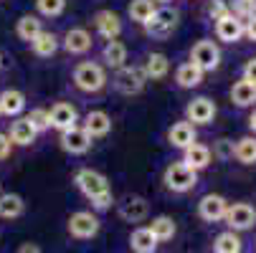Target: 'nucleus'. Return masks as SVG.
Masks as SVG:
<instances>
[{
	"label": "nucleus",
	"instance_id": "37998d69",
	"mask_svg": "<svg viewBox=\"0 0 256 253\" xmlns=\"http://www.w3.org/2000/svg\"><path fill=\"white\" fill-rule=\"evenodd\" d=\"M248 129L254 132V137H256V109L251 112V117H248Z\"/></svg>",
	"mask_w": 256,
	"mask_h": 253
},
{
	"label": "nucleus",
	"instance_id": "4468645a",
	"mask_svg": "<svg viewBox=\"0 0 256 253\" xmlns=\"http://www.w3.org/2000/svg\"><path fill=\"white\" fill-rule=\"evenodd\" d=\"M216 117V104L208 99V96H196L193 101H188L186 106V119L196 127V124H210Z\"/></svg>",
	"mask_w": 256,
	"mask_h": 253
},
{
	"label": "nucleus",
	"instance_id": "cd10ccee",
	"mask_svg": "<svg viewBox=\"0 0 256 253\" xmlns=\"http://www.w3.org/2000/svg\"><path fill=\"white\" fill-rule=\"evenodd\" d=\"M130 246L134 253H155L158 251V238L152 236L150 228H134L132 236H130Z\"/></svg>",
	"mask_w": 256,
	"mask_h": 253
},
{
	"label": "nucleus",
	"instance_id": "ddd939ff",
	"mask_svg": "<svg viewBox=\"0 0 256 253\" xmlns=\"http://www.w3.org/2000/svg\"><path fill=\"white\" fill-rule=\"evenodd\" d=\"M228 210V200L224 195H203L200 203H198V215L206 221V223H218V221H224V215Z\"/></svg>",
	"mask_w": 256,
	"mask_h": 253
},
{
	"label": "nucleus",
	"instance_id": "9b49d317",
	"mask_svg": "<svg viewBox=\"0 0 256 253\" xmlns=\"http://www.w3.org/2000/svg\"><path fill=\"white\" fill-rule=\"evenodd\" d=\"M120 218L124 223H142L150 218V203L140 195H127L120 203Z\"/></svg>",
	"mask_w": 256,
	"mask_h": 253
},
{
	"label": "nucleus",
	"instance_id": "c9c22d12",
	"mask_svg": "<svg viewBox=\"0 0 256 253\" xmlns=\"http://www.w3.org/2000/svg\"><path fill=\"white\" fill-rule=\"evenodd\" d=\"M26 119L33 124L36 132H46V129H51V124H48V109H30Z\"/></svg>",
	"mask_w": 256,
	"mask_h": 253
},
{
	"label": "nucleus",
	"instance_id": "c756f323",
	"mask_svg": "<svg viewBox=\"0 0 256 253\" xmlns=\"http://www.w3.org/2000/svg\"><path fill=\"white\" fill-rule=\"evenodd\" d=\"M241 248H244V241L238 238L236 231H224L213 241V253H241Z\"/></svg>",
	"mask_w": 256,
	"mask_h": 253
},
{
	"label": "nucleus",
	"instance_id": "58836bf2",
	"mask_svg": "<svg viewBox=\"0 0 256 253\" xmlns=\"http://www.w3.org/2000/svg\"><path fill=\"white\" fill-rule=\"evenodd\" d=\"M241 79L256 84V58H248V61L244 63V68H241Z\"/></svg>",
	"mask_w": 256,
	"mask_h": 253
},
{
	"label": "nucleus",
	"instance_id": "f3484780",
	"mask_svg": "<svg viewBox=\"0 0 256 253\" xmlns=\"http://www.w3.org/2000/svg\"><path fill=\"white\" fill-rule=\"evenodd\" d=\"M94 25H96V33L104 41H112L122 33V18L114 10H99L94 15Z\"/></svg>",
	"mask_w": 256,
	"mask_h": 253
},
{
	"label": "nucleus",
	"instance_id": "423d86ee",
	"mask_svg": "<svg viewBox=\"0 0 256 253\" xmlns=\"http://www.w3.org/2000/svg\"><path fill=\"white\" fill-rule=\"evenodd\" d=\"M190 63H196L203 74H206V71H216L218 66H221V48H218V43L210 41V38H203V41L193 43Z\"/></svg>",
	"mask_w": 256,
	"mask_h": 253
},
{
	"label": "nucleus",
	"instance_id": "72a5a7b5",
	"mask_svg": "<svg viewBox=\"0 0 256 253\" xmlns=\"http://www.w3.org/2000/svg\"><path fill=\"white\" fill-rule=\"evenodd\" d=\"M36 10L44 18H58L66 10V0H36Z\"/></svg>",
	"mask_w": 256,
	"mask_h": 253
},
{
	"label": "nucleus",
	"instance_id": "1a4fd4ad",
	"mask_svg": "<svg viewBox=\"0 0 256 253\" xmlns=\"http://www.w3.org/2000/svg\"><path fill=\"white\" fill-rule=\"evenodd\" d=\"M58 144L61 150L68 152V155H86L92 150V137L84 132V127H71V129H64L58 132Z\"/></svg>",
	"mask_w": 256,
	"mask_h": 253
},
{
	"label": "nucleus",
	"instance_id": "5701e85b",
	"mask_svg": "<svg viewBox=\"0 0 256 253\" xmlns=\"http://www.w3.org/2000/svg\"><path fill=\"white\" fill-rule=\"evenodd\" d=\"M26 213V200L18 193H0V218L16 221Z\"/></svg>",
	"mask_w": 256,
	"mask_h": 253
},
{
	"label": "nucleus",
	"instance_id": "412c9836",
	"mask_svg": "<svg viewBox=\"0 0 256 253\" xmlns=\"http://www.w3.org/2000/svg\"><path fill=\"white\" fill-rule=\"evenodd\" d=\"M203 71L196 66V63H190V61H186V63H180L178 68H175V84L180 86V89H196V86H200L203 84Z\"/></svg>",
	"mask_w": 256,
	"mask_h": 253
},
{
	"label": "nucleus",
	"instance_id": "79ce46f5",
	"mask_svg": "<svg viewBox=\"0 0 256 253\" xmlns=\"http://www.w3.org/2000/svg\"><path fill=\"white\" fill-rule=\"evenodd\" d=\"M16 253H44V251H41L38 243H30V241H28V243H20Z\"/></svg>",
	"mask_w": 256,
	"mask_h": 253
},
{
	"label": "nucleus",
	"instance_id": "f03ea898",
	"mask_svg": "<svg viewBox=\"0 0 256 253\" xmlns=\"http://www.w3.org/2000/svg\"><path fill=\"white\" fill-rule=\"evenodd\" d=\"M74 86L84 94H96L106 86V71L96 61H82L74 68Z\"/></svg>",
	"mask_w": 256,
	"mask_h": 253
},
{
	"label": "nucleus",
	"instance_id": "b1692460",
	"mask_svg": "<svg viewBox=\"0 0 256 253\" xmlns=\"http://www.w3.org/2000/svg\"><path fill=\"white\" fill-rule=\"evenodd\" d=\"M30 51L38 56V58H51V56L58 51V38H56V33L41 30V33L30 41Z\"/></svg>",
	"mask_w": 256,
	"mask_h": 253
},
{
	"label": "nucleus",
	"instance_id": "393cba45",
	"mask_svg": "<svg viewBox=\"0 0 256 253\" xmlns=\"http://www.w3.org/2000/svg\"><path fill=\"white\" fill-rule=\"evenodd\" d=\"M144 76H148V81H160L170 74V61L165 53H150L148 61H144Z\"/></svg>",
	"mask_w": 256,
	"mask_h": 253
},
{
	"label": "nucleus",
	"instance_id": "bb28decb",
	"mask_svg": "<svg viewBox=\"0 0 256 253\" xmlns=\"http://www.w3.org/2000/svg\"><path fill=\"white\" fill-rule=\"evenodd\" d=\"M231 101L236 106H241V109H246V106H254L256 104V84L246 81V79H238L234 86H231Z\"/></svg>",
	"mask_w": 256,
	"mask_h": 253
},
{
	"label": "nucleus",
	"instance_id": "a878e982",
	"mask_svg": "<svg viewBox=\"0 0 256 253\" xmlns=\"http://www.w3.org/2000/svg\"><path fill=\"white\" fill-rule=\"evenodd\" d=\"M102 58L109 68H122V66H127V46L122 41H117V38L106 41L104 51H102Z\"/></svg>",
	"mask_w": 256,
	"mask_h": 253
},
{
	"label": "nucleus",
	"instance_id": "0eeeda50",
	"mask_svg": "<svg viewBox=\"0 0 256 253\" xmlns=\"http://www.w3.org/2000/svg\"><path fill=\"white\" fill-rule=\"evenodd\" d=\"M148 84V76H144V68L142 66H122L117 68V76H114V86L120 94H140Z\"/></svg>",
	"mask_w": 256,
	"mask_h": 253
},
{
	"label": "nucleus",
	"instance_id": "c85d7f7f",
	"mask_svg": "<svg viewBox=\"0 0 256 253\" xmlns=\"http://www.w3.org/2000/svg\"><path fill=\"white\" fill-rule=\"evenodd\" d=\"M234 160L241 165H256V137H241L234 144Z\"/></svg>",
	"mask_w": 256,
	"mask_h": 253
},
{
	"label": "nucleus",
	"instance_id": "6e6552de",
	"mask_svg": "<svg viewBox=\"0 0 256 253\" xmlns=\"http://www.w3.org/2000/svg\"><path fill=\"white\" fill-rule=\"evenodd\" d=\"M224 221H226L228 231L241 233V231H248V228L256 226V210L248 203H234V205H228Z\"/></svg>",
	"mask_w": 256,
	"mask_h": 253
},
{
	"label": "nucleus",
	"instance_id": "c03bdc74",
	"mask_svg": "<svg viewBox=\"0 0 256 253\" xmlns=\"http://www.w3.org/2000/svg\"><path fill=\"white\" fill-rule=\"evenodd\" d=\"M0 68H3V56H0Z\"/></svg>",
	"mask_w": 256,
	"mask_h": 253
},
{
	"label": "nucleus",
	"instance_id": "a211bd4d",
	"mask_svg": "<svg viewBox=\"0 0 256 253\" xmlns=\"http://www.w3.org/2000/svg\"><path fill=\"white\" fill-rule=\"evenodd\" d=\"M26 112V94L20 89L0 91V117H20Z\"/></svg>",
	"mask_w": 256,
	"mask_h": 253
},
{
	"label": "nucleus",
	"instance_id": "2eb2a0df",
	"mask_svg": "<svg viewBox=\"0 0 256 253\" xmlns=\"http://www.w3.org/2000/svg\"><path fill=\"white\" fill-rule=\"evenodd\" d=\"M64 48H66V53H71V56H84V53H89L92 51V33L86 30V28H68L66 33H64Z\"/></svg>",
	"mask_w": 256,
	"mask_h": 253
},
{
	"label": "nucleus",
	"instance_id": "e433bc0d",
	"mask_svg": "<svg viewBox=\"0 0 256 253\" xmlns=\"http://www.w3.org/2000/svg\"><path fill=\"white\" fill-rule=\"evenodd\" d=\"M213 157H218V160H234V142L231 139H218L216 144H213V152H210Z\"/></svg>",
	"mask_w": 256,
	"mask_h": 253
},
{
	"label": "nucleus",
	"instance_id": "7ed1b4c3",
	"mask_svg": "<svg viewBox=\"0 0 256 253\" xmlns=\"http://www.w3.org/2000/svg\"><path fill=\"white\" fill-rule=\"evenodd\" d=\"M162 183L172 193H188V190H193L198 185V172L180 160V162H172V165L165 167Z\"/></svg>",
	"mask_w": 256,
	"mask_h": 253
},
{
	"label": "nucleus",
	"instance_id": "a19ab883",
	"mask_svg": "<svg viewBox=\"0 0 256 253\" xmlns=\"http://www.w3.org/2000/svg\"><path fill=\"white\" fill-rule=\"evenodd\" d=\"M244 35L248 41H254L256 43V13L254 15H248L246 20H244Z\"/></svg>",
	"mask_w": 256,
	"mask_h": 253
},
{
	"label": "nucleus",
	"instance_id": "f257e3e1",
	"mask_svg": "<svg viewBox=\"0 0 256 253\" xmlns=\"http://www.w3.org/2000/svg\"><path fill=\"white\" fill-rule=\"evenodd\" d=\"M74 183L79 188V193L92 203L94 210H109L114 203V195H112V188H109V180L106 175H102L99 170H92V167H82L76 170L74 175Z\"/></svg>",
	"mask_w": 256,
	"mask_h": 253
},
{
	"label": "nucleus",
	"instance_id": "aec40b11",
	"mask_svg": "<svg viewBox=\"0 0 256 253\" xmlns=\"http://www.w3.org/2000/svg\"><path fill=\"white\" fill-rule=\"evenodd\" d=\"M210 160H213L210 150L206 147V144H200V142H193L190 147L182 150V162H186L188 167H193L196 172L206 170V167L210 165Z\"/></svg>",
	"mask_w": 256,
	"mask_h": 253
},
{
	"label": "nucleus",
	"instance_id": "4be33fe9",
	"mask_svg": "<svg viewBox=\"0 0 256 253\" xmlns=\"http://www.w3.org/2000/svg\"><path fill=\"white\" fill-rule=\"evenodd\" d=\"M10 142L18 144V147H28V144L36 142V137H38V132L33 129V124L26 119V117H16V122L10 124V132H8Z\"/></svg>",
	"mask_w": 256,
	"mask_h": 253
},
{
	"label": "nucleus",
	"instance_id": "a18cd8bd",
	"mask_svg": "<svg viewBox=\"0 0 256 253\" xmlns=\"http://www.w3.org/2000/svg\"><path fill=\"white\" fill-rule=\"evenodd\" d=\"M0 193H3V185H0Z\"/></svg>",
	"mask_w": 256,
	"mask_h": 253
},
{
	"label": "nucleus",
	"instance_id": "2f4dec72",
	"mask_svg": "<svg viewBox=\"0 0 256 253\" xmlns=\"http://www.w3.org/2000/svg\"><path fill=\"white\" fill-rule=\"evenodd\" d=\"M148 228L152 231V236L158 238V243L172 241V236L178 233V226H175V221L170 218V215H158V218H152V223Z\"/></svg>",
	"mask_w": 256,
	"mask_h": 253
},
{
	"label": "nucleus",
	"instance_id": "9d476101",
	"mask_svg": "<svg viewBox=\"0 0 256 253\" xmlns=\"http://www.w3.org/2000/svg\"><path fill=\"white\" fill-rule=\"evenodd\" d=\"M48 124L58 132L71 129L79 124V109L71 101H56L51 109H48Z\"/></svg>",
	"mask_w": 256,
	"mask_h": 253
},
{
	"label": "nucleus",
	"instance_id": "39448f33",
	"mask_svg": "<svg viewBox=\"0 0 256 253\" xmlns=\"http://www.w3.org/2000/svg\"><path fill=\"white\" fill-rule=\"evenodd\" d=\"M66 228H68V233L74 236V238H79V241H89V238H94V236L99 233L102 221L96 218V213H92V210H76V213H71V215H68Z\"/></svg>",
	"mask_w": 256,
	"mask_h": 253
},
{
	"label": "nucleus",
	"instance_id": "7c9ffc66",
	"mask_svg": "<svg viewBox=\"0 0 256 253\" xmlns=\"http://www.w3.org/2000/svg\"><path fill=\"white\" fill-rule=\"evenodd\" d=\"M41 30H44V25H41V18H38V15H20L18 23H16L18 38H20V41H28V43H30Z\"/></svg>",
	"mask_w": 256,
	"mask_h": 253
},
{
	"label": "nucleus",
	"instance_id": "dca6fc26",
	"mask_svg": "<svg viewBox=\"0 0 256 253\" xmlns=\"http://www.w3.org/2000/svg\"><path fill=\"white\" fill-rule=\"evenodd\" d=\"M168 142L172 144V147H178V150H186V147H190L193 142H198V132H196V127L188 119H182V122H175L168 129Z\"/></svg>",
	"mask_w": 256,
	"mask_h": 253
},
{
	"label": "nucleus",
	"instance_id": "f704fd0d",
	"mask_svg": "<svg viewBox=\"0 0 256 253\" xmlns=\"http://www.w3.org/2000/svg\"><path fill=\"white\" fill-rule=\"evenodd\" d=\"M228 10H231L236 18L246 20L248 15H254V13H256V0H234V3L228 5Z\"/></svg>",
	"mask_w": 256,
	"mask_h": 253
},
{
	"label": "nucleus",
	"instance_id": "473e14b6",
	"mask_svg": "<svg viewBox=\"0 0 256 253\" xmlns=\"http://www.w3.org/2000/svg\"><path fill=\"white\" fill-rule=\"evenodd\" d=\"M158 10V5H155V0H132V3L127 5V13H130V18L134 20V23H148L150 20V15Z\"/></svg>",
	"mask_w": 256,
	"mask_h": 253
},
{
	"label": "nucleus",
	"instance_id": "f8f14e48",
	"mask_svg": "<svg viewBox=\"0 0 256 253\" xmlns=\"http://www.w3.org/2000/svg\"><path fill=\"white\" fill-rule=\"evenodd\" d=\"M216 38L224 43H236L244 38V20L236 18L231 10L221 18H216Z\"/></svg>",
	"mask_w": 256,
	"mask_h": 253
},
{
	"label": "nucleus",
	"instance_id": "ea45409f",
	"mask_svg": "<svg viewBox=\"0 0 256 253\" xmlns=\"http://www.w3.org/2000/svg\"><path fill=\"white\" fill-rule=\"evenodd\" d=\"M10 152H13V142H10V137L0 132V162L8 160V157H10Z\"/></svg>",
	"mask_w": 256,
	"mask_h": 253
},
{
	"label": "nucleus",
	"instance_id": "4c0bfd02",
	"mask_svg": "<svg viewBox=\"0 0 256 253\" xmlns=\"http://www.w3.org/2000/svg\"><path fill=\"white\" fill-rule=\"evenodd\" d=\"M228 13V3L226 0H210V5H208V15L216 20V18H221Z\"/></svg>",
	"mask_w": 256,
	"mask_h": 253
},
{
	"label": "nucleus",
	"instance_id": "20e7f679",
	"mask_svg": "<svg viewBox=\"0 0 256 253\" xmlns=\"http://www.w3.org/2000/svg\"><path fill=\"white\" fill-rule=\"evenodd\" d=\"M178 20H180V13L175 8H168L165 5V8H158L150 15V20L142 23V25H144V30H148L150 38L162 41V38H168V35H172V30L178 28Z\"/></svg>",
	"mask_w": 256,
	"mask_h": 253
},
{
	"label": "nucleus",
	"instance_id": "49530a36",
	"mask_svg": "<svg viewBox=\"0 0 256 253\" xmlns=\"http://www.w3.org/2000/svg\"><path fill=\"white\" fill-rule=\"evenodd\" d=\"M160 3H168V0H160Z\"/></svg>",
	"mask_w": 256,
	"mask_h": 253
},
{
	"label": "nucleus",
	"instance_id": "6ab92c4d",
	"mask_svg": "<svg viewBox=\"0 0 256 253\" xmlns=\"http://www.w3.org/2000/svg\"><path fill=\"white\" fill-rule=\"evenodd\" d=\"M82 127L92 139H99V137H106L109 132H112V117H109L106 112H102V109H94L84 117Z\"/></svg>",
	"mask_w": 256,
	"mask_h": 253
}]
</instances>
